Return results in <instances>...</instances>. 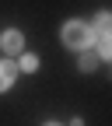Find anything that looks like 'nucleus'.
I'll return each instance as SVG.
<instances>
[{"label": "nucleus", "instance_id": "nucleus-1", "mask_svg": "<svg viewBox=\"0 0 112 126\" xmlns=\"http://www.w3.org/2000/svg\"><path fill=\"white\" fill-rule=\"evenodd\" d=\"M95 32L84 25V21H67V28H63V42L74 46V49H84V46H91Z\"/></svg>", "mask_w": 112, "mask_h": 126}, {"label": "nucleus", "instance_id": "nucleus-2", "mask_svg": "<svg viewBox=\"0 0 112 126\" xmlns=\"http://www.w3.org/2000/svg\"><path fill=\"white\" fill-rule=\"evenodd\" d=\"M0 42H4V53H21V46H25V35H21V32L18 28H7L4 32V35H0Z\"/></svg>", "mask_w": 112, "mask_h": 126}, {"label": "nucleus", "instance_id": "nucleus-3", "mask_svg": "<svg viewBox=\"0 0 112 126\" xmlns=\"http://www.w3.org/2000/svg\"><path fill=\"white\" fill-rule=\"evenodd\" d=\"M14 77H18V63L0 60V91H7V88L14 84Z\"/></svg>", "mask_w": 112, "mask_h": 126}, {"label": "nucleus", "instance_id": "nucleus-4", "mask_svg": "<svg viewBox=\"0 0 112 126\" xmlns=\"http://www.w3.org/2000/svg\"><path fill=\"white\" fill-rule=\"evenodd\" d=\"M98 49H88V46H84V53H81V60H77V70H84V74H91L95 67H98Z\"/></svg>", "mask_w": 112, "mask_h": 126}, {"label": "nucleus", "instance_id": "nucleus-5", "mask_svg": "<svg viewBox=\"0 0 112 126\" xmlns=\"http://www.w3.org/2000/svg\"><path fill=\"white\" fill-rule=\"evenodd\" d=\"M91 32H95V35H109V32H112V14H98L95 25H91Z\"/></svg>", "mask_w": 112, "mask_h": 126}, {"label": "nucleus", "instance_id": "nucleus-6", "mask_svg": "<svg viewBox=\"0 0 112 126\" xmlns=\"http://www.w3.org/2000/svg\"><path fill=\"white\" fill-rule=\"evenodd\" d=\"M98 56H102V60H112V32H109V35H102V42H98Z\"/></svg>", "mask_w": 112, "mask_h": 126}, {"label": "nucleus", "instance_id": "nucleus-7", "mask_svg": "<svg viewBox=\"0 0 112 126\" xmlns=\"http://www.w3.org/2000/svg\"><path fill=\"white\" fill-rule=\"evenodd\" d=\"M18 67H21V70H35V67H39V56H32V53H28V56H21Z\"/></svg>", "mask_w": 112, "mask_h": 126}]
</instances>
